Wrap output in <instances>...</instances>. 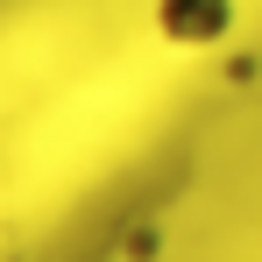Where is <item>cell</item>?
Wrapping results in <instances>:
<instances>
[{
  "instance_id": "1",
  "label": "cell",
  "mask_w": 262,
  "mask_h": 262,
  "mask_svg": "<svg viewBox=\"0 0 262 262\" xmlns=\"http://www.w3.org/2000/svg\"><path fill=\"white\" fill-rule=\"evenodd\" d=\"M227 21H234L227 0H163V36H177V43H213V36H227Z\"/></svg>"
}]
</instances>
